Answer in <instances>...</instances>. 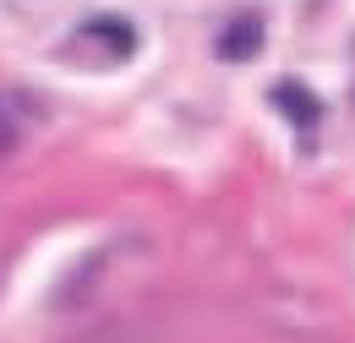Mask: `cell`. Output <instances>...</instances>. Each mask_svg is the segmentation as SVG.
Returning a JSON list of instances; mask_svg holds the SVG:
<instances>
[{"label":"cell","mask_w":355,"mask_h":343,"mask_svg":"<svg viewBox=\"0 0 355 343\" xmlns=\"http://www.w3.org/2000/svg\"><path fill=\"white\" fill-rule=\"evenodd\" d=\"M263 49V17L257 11H241V17H230L219 33V55L224 60H252Z\"/></svg>","instance_id":"1"},{"label":"cell","mask_w":355,"mask_h":343,"mask_svg":"<svg viewBox=\"0 0 355 343\" xmlns=\"http://www.w3.org/2000/svg\"><path fill=\"white\" fill-rule=\"evenodd\" d=\"M273 109H284V115H290V126L301 131V136L317 131V120H322V104L311 98L306 87H295V82H279V87H273Z\"/></svg>","instance_id":"2"},{"label":"cell","mask_w":355,"mask_h":343,"mask_svg":"<svg viewBox=\"0 0 355 343\" xmlns=\"http://www.w3.org/2000/svg\"><path fill=\"white\" fill-rule=\"evenodd\" d=\"M83 33H93V39H110L115 49H137V33H132V28H121V22H110V17H93Z\"/></svg>","instance_id":"3"},{"label":"cell","mask_w":355,"mask_h":343,"mask_svg":"<svg viewBox=\"0 0 355 343\" xmlns=\"http://www.w3.org/2000/svg\"><path fill=\"white\" fill-rule=\"evenodd\" d=\"M17 147V126H11V115H6V104H0V158Z\"/></svg>","instance_id":"4"}]
</instances>
